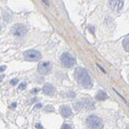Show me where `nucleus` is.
I'll use <instances>...</instances> for the list:
<instances>
[{
  "label": "nucleus",
  "instance_id": "obj_1",
  "mask_svg": "<svg viewBox=\"0 0 129 129\" xmlns=\"http://www.w3.org/2000/svg\"><path fill=\"white\" fill-rule=\"evenodd\" d=\"M75 76H76V79H77L78 82L82 87H85V88L91 87L90 77L88 76L86 70H84L83 68H78L75 72Z\"/></svg>",
  "mask_w": 129,
  "mask_h": 129
},
{
  "label": "nucleus",
  "instance_id": "obj_2",
  "mask_svg": "<svg viewBox=\"0 0 129 129\" xmlns=\"http://www.w3.org/2000/svg\"><path fill=\"white\" fill-rule=\"evenodd\" d=\"M86 126L88 129H102L103 128V123L101 119L96 115H89L86 118Z\"/></svg>",
  "mask_w": 129,
  "mask_h": 129
},
{
  "label": "nucleus",
  "instance_id": "obj_3",
  "mask_svg": "<svg viewBox=\"0 0 129 129\" xmlns=\"http://www.w3.org/2000/svg\"><path fill=\"white\" fill-rule=\"evenodd\" d=\"M75 107L77 110H80L81 108H86V109H93L94 104L89 98H82L79 102L75 103Z\"/></svg>",
  "mask_w": 129,
  "mask_h": 129
},
{
  "label": "nucleus",
  "instance_id": "obj_4",
  "mask_svg": "<svg viewBox=\"0 0 129 129\" xmlns=\"http://www.w3.org/2000/svg\"><path fill=\"white\" fill-rule=\"evenodd\" d=\"M24 58L25 60L27 61H30V62H36V61H39L41 58H42V55L39 51H36V50H29V51H26L24 53Z\"/></svg>",
  "mask_w": 129,
  "mask_h": 129
},
{
  "label": "nucleus",
  "instance_id": "obj_5",
  "mask_svg": "<svg viewBox=\"0 0 129 129\" xmlns=\"http://www.w3.org/2000/svg\"><path fill=\"white\" fill-rule=\"evenodd\" d=\"M61 63L66 68H72L76 64V60L69 53H64L61 57Z\"/></svg>",
  "mask_w": 129,
  "mask_h": 129
},
{
  "label": "nucleus",
  "instance_id": "obj_6",
  "mask_svg": "<svg viewBox=\"0 0 129 129\" xmlns=\"http://www.w3.org/2000/svg\"><path fill=\"white\" fill-rule=\"evenodd\" d=\"M27 32V28L25 25L23 24H16L15 26H13L12 28V34L16 37H21L24 36Z\"/></svg>",
  "mask_w": 129,
  "mask_h": 129
},
{
  "label": "nucleus",
  "instance_id": "obj_7",
  "mask_svg": "<svg viewBox=\"0 0 129 129\" xmlns=\"http://www.w3.org/2000/svg\"><path fill=\"white\" fill-rule=\"evenodd\" d=\"M51 69H52V64L50 62H41L38 66V71L42 75H46L50 73Z\"/></svg>",
  "mask_w": 129,
  "mask_h": 129
},
{
  "label": "nucleus",
  "instance_id": "obj_8",
  "mask_svg": "<svg viewBox=\"0 0 129 129\" xmlns=\"http://www.w3.org/2000/svg\"><path fill=\"white\" fill-rule=\"evenodd\" d=\"M43 92H44L45 94L49 95V96H52V95L55 94V88H54V86H53L52 84L46 83V84L43 86Z\"/></svg>",
  "mask_w": 129,
  "mask_h": 129
},
{
  "label": "nucleus",
  "instance_id": "obj_9",
  "mask_svg": "<svg viewBox=\"0 0 129 129\" xmlns=\"http://www.w3.org/2000/svg\"><path fill=\"white\" fill-rule=\"evenodd\" d=\"M60 111H61V114H62L64 117H70V116H72V114H73V111H72L71 107L68 106V105L62 106Z\"/></svg>",
  "mask_w": 129,
  "mask_h": 129
},
{
  "label": "nucleus",
  "instance_id": "obj_10",
  "mask_svg": "<svg viewBox=\"0 0 129 129\" xmlns=\"http://www.w3.org/2000/svg\"><path fill=\"white\" fill-rule=\"evenodd\" d=\"M109 5L111 6V8L114 9V10H120L123 7L124 2L123 1H118V0H116V1H109Z\"/></svg>",
  "mask_w": 129,
  "mask_h": 129
},
{
  "label": "nucleus",
  "instance_id": "obj_11",
  "mask_svg": "<svg viewBox=\"0 0 129 129\" xmlns=\"http://www.w3.org/2000/svg\"><path fill=\"white\" fill-rule=\"evenodd\" d=\"M95 98H96L97 100L102 101V100L107 99V98H108V95L106 94V92H105V91H103V90H99V91L96 93V95H95Z\"/></svg>",
  "mask_w": 129,
  "mask_h": 129
},
{
  "label": "nucleus",
  "instance_id": "obj_12",
  "mask_svg": "<svg viewBox=\"0 0 129 129\" xmlns=\"http://www.w3.org/2000/svg\"><path fill=\"white\" fill-rule=\"evenodd\" d=\"M123 48L126 52H129V36L126 37L123 41Z\"/></svg>",
  "mask_w": 129,
  "mask_h": 129
},
{
  "label": "nucleus",
  "instance_id": "obj_13",
  "mask_svg": "<svg viewBox=\"0 0 129 129\" xmlns=\"http://www.w3.org/2000/svg\"><path fill=\"white\" fill-rule=\"evenodd\" d=\"M61 129H73L72 128V126L70 125V124H67V123H64V125L62 126V128Z\"/></svg>",
  "mask_w": 129,
  "mask_h": 129
},
{
  "label": "nucleus",
  "instance_id": "obj_14",
  "mask_svg": "<svg viewBox=\"0 0 129 129\" xmlns=\"http://www.w3.org/2000/svg\"><path fill=\"white\" fill-rule=\"evenodd\" d=\"M26 87V83L25 82H22L21 84H20V86H19V89H24Z\"/></svg>",
  "mask_w": 129,
  "mask_h": 129
},
{
  "label": "nucleus",
  "instance_id": "obj_15",
  "mask_svg": "<svg viewBox=\"0 0 129 129\" xmlns=\"http://www.w3.org/2000/svg\"><path fill=\"white\" fill-rule=\"evenodd\" d=\"M17 82H18V80H17V79H14V80H12V81H11V84H13V85H14V84H16Z\"/></svg>",
  "mask_w": 129,
  "mask_h": 129
},
{
  "label": "nucleus",
  "instance_id": "obj_16",
  "mask_svg": "<svg viewBox=\"0 0 129 129\" xmlns=\"http://www.w3.org/2000/svg\"><path fill=\"white\" fill-rule=\"evenodd\" d=\"M39 90H40L39 88H34V89H32V90H31V92H32V93H37Z\"/></svg>",
  "mask_w": 129,
  "mask_h": 129
},
{
  "label": "nucleus",
  "instance_id": "obj_17",
  "mask_svg": "<svg viewBox=\"0 0 129 129\" xmlns=\"http://www.w3.org/2000/svg\"><path fill=\"white\" fill-rule=\"evenodd\" d=\"M36 127H37V128H39V129H43V126H41L40 124H36Z\"/></svg>",
  "mask_w": 129,
  "mask_h": 129
},
{
  "label": "nucleus",
  "instance_id": "obj_18",
  "mask_svg": "<svg viewBox=\"0 0 129 129\" xmlns=\"http://www.w3.org/2000/svg\"><path fill=\"white\" fill-rule=\"evenodd\" d=\"M6 69V67L5 66H3V67H0V72H2V71H4Z\"/></svg>",
  "mask_w": 129,
  "mask_h": 129
},
{
  "label": "nucleus",
  "instance_id": "obj_19",
  "mask_svg": "<svg viewBox=\"0 0 129 129\" xmlns=\"http://www.w3.org/2000/svg\"><path fill=\"white\" fill-rule=\"evenodd\" d=\"M41 106H42V104H40V103H39L38 105H36V108H39V107H41Z\"/></svg>",
  "mask_w": 129,
  "mask_h": 129
}]
</instances>
